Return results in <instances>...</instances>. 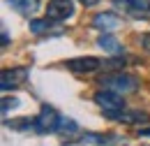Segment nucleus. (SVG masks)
Listing matches in <instances>:
<instances>
[{"label": "nucleus", "instance_id": "obj_7", "mask_svg": "<svg viewBox=\"0 0 150 146\" xmlns=\"http://www.w3.org/2000/svg\"><path fill=\"white\" fill-rule=\"evenodd\" d=\"M72 72H79V74H90V72H97L102 67V60L95 58V56H83V58H72L65 63Z\"/></svg>", "mask_w": 150, "mask_h": 146}, {"label": "nucleus", "instance_id": "obj_15", "mask_svg": "<svg viewBox=\"0 0 150 146\" xmlns=\"http://www.w3.org/2000/svg\"><path fill=\"white\" fill-rule=\"evenodd\" d=\"M21 102H19V97H2V102H0V107H2V116H7L9 114V109H16Z\"/></svg>", "mask_w": 150, "mask_h": 146}, {"label": "nucleus", "instance_id": "obj_12", "mask_svg": "<svg viewBox=\"0 0 150 146\" xmlns=\"http://www.w3.org/2000/svg\"><path fill=\"white\" fill-rule=\"evenodd\" d=\"M30 33L35 35H44V33H51V19H33L30 21Z\"/></svg>", "mask_w": 150, "mask_h": 146}, {"label": "nucleus", "instance_id": "obj_17", "mask_svg": "<svg viewBox=\"0 0 150 146\" xmlns=\"http://www.w3.org/2000/svg\"><path fill=\"white\" fill-rule=\"evenodd\" d=\"M139 42H141V47H143V49H146V51L150 54V33H143Z\"/></svg>", "mask_w": 150, "mask_h": 146}, {"label": "nucleus", "instance_id": "obj_6", "mask_svg": "<svg viewBox=\"0 0 150 146\" xmlns=\"http://www.w3.org/2000/svg\"><path fill=\"white\" fill-rule=\"evenodd\" d=\"M46 16L51 21H67L74 16V2L72 0H49Z\"/></svg>", "mask_w": 150, "mask_h": 146}, {"label": "nucleus", "instance_id": "obj_11", "mask_svg": "<svg viewBox=\"0 0 150 146\" xmlns=\"http://www.w3.org/2000/svg\"><path fill=\"white\" fill-rule=\"evenodd\" d=\"M115 121H120V123H150V116L143 114V111H127L125 109L118 114Z\"/></svg>", "mask_w": 150, "mask_h": 146}, {"label": "nucleus", "instance_id": "obj_18", "mask_svg": "<svg viewBox=\"0 0 150 146\" xmlns=\"http://www.w3.org/2000/svg\"><path fill=\"white\" fill-rule=\"evenodd\" d=\"M79 2H81V5H86V7H95L99 0H79Z\"/></svg>", "mask_w": 150, "mask_h": 146}, {"label": "nucleus", "instance_id": "obj_2", "mask_svg": "<svg viewBox=\"0 0 150 146\" xmlns=\"http://www.w3.org/2000/svg\"><path fill=\"white\" fill-rule=\"evenodd\" d=\"M95 102H97V107L104 111L111 121L118 118L120 111H125V100H122V95L115 93V91H109V88H102V91L95 93Z\"/></svg>", "mask_w": 150, "mask_h": 146}, {"label": "nucleus", "instance_id": "obj_4", "mask_svg": "<svg viewBox=\"0 0 150 146\" xmlns=\"http://www.w3.org/2000/svg\"><path fill=\"white\" fill-rule=\"evenodd\" d=\"M28 74L30 70L28 67H12V70H2V77H0V88L7 93V91H14L23 86L28 81Z\"/></svg>", "mask_w": 150, "mask_h": 146}, {"label": "nucleus", "instance_id": "obj_1", "mask_svg": "<svg viewBox=\"0 0 150 146\" xmlns=\"http://www.w3.org/2000/svg\"><path fill=\"white\" fill-rule=\"evenodd\" d=\"M99 84H102V88L115 91V93H120V95L134 93L136 88H139V79H136L134 74L122 72V70H118V72H106V74H102V77H99Z\"/></svg>", "mask_w": 150, "mask_h": 146}, {"label": "nucleus", "instance_id": "obj_16", "mask_svg": "<svg viewBox=\"0 0 150 146\" xmlns=\"http://www.w3.org/2000/svg\"><path fill=\"white\" fill-rule=\"evenodd\" d=\"M102 67H104L106 72H118V70H122V67H125V60H120V58L104 60V63H102Z\"/></svg>", "mask_w": 150, "mask_h": 146}, {"label": "nucleus", "instance_id": "obj_10", "mask_svg": "<svg viewBox=\"0 0 150 146\" xmlns=\"http://www.w3.org/2000/svg\"><path fill=\"white\" fill-rule=\"evenodd\" d=\"M97 47H99L102 51H106V54H113V56L122 54V44H120L111 33H102L99 39H97Z\"/></svg>", "mask_w": 150, "mask_h": 146}, {"label": "nucleus", "instance_id": "obj_5", "mask_svg": "<svg viewBox=\"0 0 150 146\" xmlns=\"http://www.w3.org/2000/svg\"><path fill=\"white\" fill-rule=\"evenodd\" d=\"M122 26H125V21L115 12H99V14L93 16V28H97L99 33H113Z\"/></svg>", "mask_w": 150, "mask_h": 146}, {"label": "nucleus", "instance_id": "obj_8", "mask_svg": "<svg viewBox=\"0 0 150 146\" xmlns=\"http://www.w3.org/2000/svg\"><path fill=\"white\" fill-rule=\"evenodd\" d=\"M115 5L132 16H150V0H115Z\"/></svg>", "mask_w": 150, "mask_h": 146}, {"label": "nucleus", "instance_id": "obj_20", "mask_svg": "<svg viewBox=\"0 0 150 146\" xmlns=\"http://www.w3.org/2000/svg\"><path fill=\"white\" fill-rule=\"evenodd\" d=\"M139 137H150V128H143V130H139Z\"/></svg>", "mask_w": 150, "mask_h": 146}, {"label": "nucleus", "instance_id": "obj_9", "mask_svg": "<svg viewBox=\"0 0 150 146\" xmlns=\"http://www.w3.org/2000/svg\"><path fill=\"white\" fill-rule=\"evenodd\" d=\"M14 12H19L23 16H33L39 12V0H5Z\"/></svg>", "mask_w": 150, "mask_h": 146}, {"label": "nucleus", "instance_id": "obj_19", "mask_svg": "<svg viewBox=\"0 0 150 146\" xmlns=\"http://www.w3.org/2000/svg\"><path fill=\"white\" fill-rule=\"evenodd\" d=\"M9 44V35H7V30L2 28V47H7Z\"/></svg>", "mask_w": 150, "mask_h": 146}, {"label": "nucleus", "instance_id": "obj_13", "mask_svg": "<svg viewBox=\"0 0 150 146\" xmlns=\"http://www.w3.org/2000/svg\"><path fill=\"white\" fill-rule=\"evenodd\" d=\"M83 142L97 144V146H106V144H111V142H115V135H95V132H90V135H86Z\"/></svg>", "mask_w": 150, "mask_h": 146}, {"label": "nucleus", "instance_id": "obj_14", "mask_svg": "<svg viewBox=\"0 0 150 146\" xmlns=\"http://www.w3.org/2000/svg\"><path fill=\"white\" fill-rule=\"evenodd\" d=\"M58 130L60 132H65V135H74L76 130H79V125H76V121H72V118H60V125H58Z\"/></svg>", "mask_w": 150, "mask_h": 146}, {"label": "nucleus", "instance_id": "obj_3", "mask_svg": "<svg viewBox=\"0 0 150 146\" xmlns=\"http://www.w3.org/2000/svg\"><path fill=\"white\" fill-rule=\"evenodd\" d=\"M60 114H58L53 107H49V104H42V109H39L37 118H33L35 121V130H37L39 135H49V132H56L58 125H60Z\"/></svg>", "mask_w": 150, "mask_h": 146}]
</instances>
